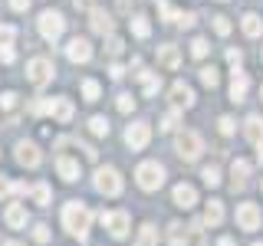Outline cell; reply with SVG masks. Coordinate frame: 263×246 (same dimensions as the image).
Listing matches in <instances>:
<instances>
[{
	"label": "cell",
	"instance_id": "obj_18",
	"mask_svg": "<svg viewBox=\"0 0 263 246\" xmlns=\"http://www.w3.org/2000/svg\"><path fill=\"white\" fill-rule=\"evenodd\" d=\"M56 171H60L63 180H76L79 177V161H72L69 154H60V158H56Z\"/></svg>",
	"mask_w": 263,
	"mask_h": 246
},
{
	"label": "cell",
	"instance_id": "obj_8",
	"mask_svg": "<svg viewBox=\"0 0 263 246\" xmlns=\"http://www.w3.org/2000/svg\"><path fill=\"white\" fill-rule=\"evenodd\" d=\"M148 138H152V128H148V121H135V125L125 128V145L132 151H142L148 145Z\"/></svg>",
	"mask_w": 263,
	"mask_h": 246
},
{
	"label": "cell",
	"instance_id": "obj_38",
	"mask_svg": "<svg viewBox=\"0 0 263 246\" xmlns=\"http://www.w3.org/2000/svg\"><path fill=\"white\" fill-rule=\"evenodd\" d=\"M132 109H135V98H132L128 92H122L119 95V112H132Z\"/></svg>",
	"mask_w": 263,
	"mask_h": 246
},
{
	"label": "cell",
	"instance_id": "obj_39",
	"mask_svg": "<svg viewBox=\"0 0 263 246\" xmlns=\"http://www.w3.org/2000/svg\"><path fill=\"white\" fill-rule=\"evenodd\" d=\"M178 125V112H168V115H164V118H161V131H171V128H175Z\"/></svg>",
	"mask_w": 263,
	"mask_h": 246
},
{
	"label": "cell",
	"instance_id": "obj_47",
	"mask_svg": "<svg viewBox=\"0 0 263 246\" xmlns=\"http://www.w3.org/2000/svg\"><path fill=\"white\" fill-rule=\"evenodd\" d=\"M13 27H0V39H4V43H7V39H13Z\"/></svg>",
	"mask_w": 263,
	"mask_h": 246
},
{
	"label": "cell",
	"instance_id": "obj_50",
	"mask_svg": "<svg viewBox=\"0 0 263 246\" xmlns=\"http://www.w3.org/2000/svg\"><path fill=\"white\" fill-rule=\"evenodd\" d=\"M76 7H89V0H76Z\"/></svg>",
	"mask_w": 263,
	"mask_h": 246
},
{
	"label": "cell",
	"instance_id": "obj_34",
	"mask_svg": "<svg viewBox=\"0 0 263 246\" xmlns=\"http://www.w3.org/2000/svg\"><path fill=\"white\" fill-rule=\"evenodd\" d=\"M122 49H125V43H122L119 36H109V39H105V53H109V56H119Z\"/></svg>",
	"mask_w": 263,
	"mask_h": 246
},
{
	"label": "cell",
	"instance_id": "obj_1",
	"mask_svg": "<svg viewBox=\"0 0 263 246\" xmlns=\"http://www.w3.org/2000/svg\"><path fill=\"white\" fill-rule=\"evenodd\" d=\"M63 223H66V230H69L72 236L86 240V236H89V223H92V213H89V207L82 200H69L63 207Z\"/></svg>",
	"mask_w": 263,
	"mask_h": 246
},
{
	"label": "cell",
	"instance_id": "obj_16",
	"mask_svg": "<svg viewBox=\"0 0 263 246\" xmlns=\"http://www.w3.org/2000/svg\"><path fill=\"white\" fill-rule=\"evenodd\" d=\"M171 102H175L178 109H191V105H194L191 86H184V82H175V86H171Z\"/></svg>",
	"mask_w": 263,
	"mask_h": 246
},
{
	"label": "cell",
	"instance_id": "obj_41",
	"mask_svg": "<svg viewBox=\"0 0 263 246\" xmlns=\"http://www.w3.org/2000/svg\"><path fill=\"white\" fill-rule=\"evenodd\" d=\"M33 240H36V243H46V240H49V227L40 223L36 230H33Z\"/></svg>",
	"mask_w": 263,
	"mask_h": 246
},
{
	"label": "cell",
	"instance_id": "obj_15",
	"mask_svg": "<svg viewBox=\"0 0 263 246\" xmlns=\"http://www.w3.org/2000/svg\"><path fill=\"white\" fill-rule=\"evenodd\" d=\"M89 27L96 33H102V36H109L112 33V16L105 10H99V7H92V10H89Z\"/></svg>",
	"mask_w": 263,
	"mask_h": 246
},
{
	"label": "cell",
	"instance_id": "obj_6",
	"mask_svg": "<svg viewBox=\"0 0 263 246\" xmlns=\"http://www.w3.org/2000/svg\"><path fill=\"white\" fill-rule=\"evenodd\" d=\"M53 72H56V69H53V63L43 59V56H36V59H30V63H27V79H30L36 89H43L46 82L53 79Z\"/></svg>",
	"mask_w": 263,
	"mask_h": 246
},
{
	"label": "cell",
	"instance_id": "obj_49",
	"mask_svg": "<svg viewBox=\"0 0 263 246\" xmlns=\"http://www.w3.org/2000/svg\"><path fill=\"white\" fill-rule=\"evenodd\" d=\"M257 158H260V164H263V145H257Z\"/></svg>",
	"mask_w": 263,
	"mask_h": 246
},
{
	"label": "cell",
	"instance_id": "obj_43",
	"mask_svg": "<svg viewBox=\"0 0 263 246\" xmlns=\"http://www.w3.org/2000/svg\"><path fill=\"white\" fill-rule=\"evenodd\" d=\"M7 194H13V184H10L4 174H0V197H7Z\"/></svg>",
	"mask_w": 263,
	"mask_h": 246
},
{
	"label": "cell",
	"instance_id": "obj_19",
	"mask_svg": "<svg viewBox=\"0 0 263 246\" xmlns=\"http://www.w3.org/2000/svg\"><path fill=\"white\" fill-rule=\"evenodd\" d=\"M158 63L164 66V69H178V66H181V53H178V46H175V43H164V46L158 49Z\"/></svg>",
	"mask_w": 263,
	"mask_h": 246
},
{
	"label": "cell",
	"instance_id": "obj_21",
	"mask_svg": "<svg viewBox=\"0 0 263 246\" xmlns=\"http://www.w3.org/2000/svg\"><path fill=\"white\" fill-rule=\"evenodd\" d=\"M4 220H7L13 230L27 227V207H23V203H10V207H7V213H4Z\"/></svg>",
	"mask_w": 263,
	"mask_h": 246
},
{
	"label": "cell",
	"instance_id": "obj_4",
	"mask_svg": "<svg viewBox=\"0 0 263 246\" xmlns=\"http://www.w3.org/2000/svg\"><path fill=\"white\" fill-rule=\"evenodd\" d=\"M96 191L105 197H119L122 194V174L115 168H99L96 171Z\"/></svg>",
	"mask_w": 263,
	"mask_h": 246
},
{
	"label": "cell",
	"instance_id": "obj_48",
	"mask_svg": "<svg viewBox=\"0 0 263 246\" xmlns=\"http://www.w3.org/2000/svg\"><path fill=\"white\" fill-rule=\"evenodd\" d=\"M217 246H234V240H230V236H224V240H220Z\"/></svg>",
	"mask_w": 263,
	"mask_h": 246
},
{
	"label": "cell",
	"instance_id": "obj_37",
	"mask_svg": "<svg viewBox=\"0 0 263 246\" xmlns=\"http://www.w3.org/2000/svg\"><path fill=\"white\" fill-rule=\"evenodd\" d=\"M214 30H217L220 36H227V33H230V20H227V16H214Z\"/></svg>",
	"mask_w": 263,
	"mask_h": 246
},
{
	"label": "cell",
	"instance_id": "obj_33",
	"mask_svg": "<svg viewBox=\"0 0 263 246\" xmlns=\"http://www.w3.org/2000/svg\"><path fill=\"white\" fill-rule=\"evenodd\" d=\"M158 13L164 16V20H175V23H178V16H181V13L175 10V7L168 4V0H158Z\"/></svg>",
	"mask_w": 263,
	"mask_h": 246
},
{
	"label": "cell",
	"instance_id": "obj_5",
	"mask_svg": "<svg viewBox=\"0 0 263 246\" xmlns=\"http://www.w3.org/2000/svg\"><path fill=\"white\" fill-rule=\"evenodd\" d=\"M63 30H66L63 13H56V10H43V13H40V33H43V39L56 43V39L63 36Z\"/></svg>",
	"mask_w": 263,
	"mask_h": 246
},
{
	"label": "cell",
	"instance_id": "obj_9",
	"mask_svg": "<svg viewBox=\"0 0 263 246\" xmlns=\"http://www.w3.org/2000/svg\"><path fill=\"white\" fill-rule=\"evenodd\" d=\"M260 207L257 203H240V207H237V227L240 230H247V233H253V230L260 227Z\"/></svg>",
	"mask_w": 263,
	"mask_h": 246
},
{
	"label": "cell",
	"instance_id": "obj_7",
	"mask_svg": "<svg viewBox=\"0 0 263 246\" xmlns=\"http://www.w3.org/2000/svg\"><path fill=\"white\" fill-rule=\"evenodd\" d=\"M99 220H102V227L109 230L115 240H122V236L128 233V213L125 210H102V213H99Z\"/></svg>",
	"mask_w": 263,
	"mask_h": 246
},
{
	"label": "cell",
	"instance_id": "obj_3",
	"mask_svg": "<svg viewBox=\"0 0 263 246\" xmlns=\"http://www.w3.org/2000/svg\"><path fill=\"white\" fill-rule=\"evenodd\" d=\"M175 148H178V154L184 161H197V158H201V151H204V141H201L197 131H181V135L175 138Z\"/></svg>",
	"mask_w": 263,
	"mask_h": 246
},
{
	"label": "cell",
	"instance_id": "obj_24",
	"mask_svg": "<svg viewBox=\"0 0 263 246\" xmlns=\"http://www.w3.org/2000/svg\"><path fill=\"white\" fill-rule=\"evenodd\" d=\"M187 240H191V236L184 233V227H181V223H171V227H168V243H171V246H184Z\"/></svg>",
	"mask_w": 263,
	"mask_h": 246
},
{
	"label": "cell",
	"instance_id": "obj_27",
	"mask_svg": "<svg viewBox=\"0 0 263 246\" xmlns=\"http://www.w3.org/2000/svg\"><path fill=\"white\" fill-rule=\"evenodd\" d=\"M132 33L145 39L148 33H152V27H148V16H142V13H138V16H132Z\"/></svg>",
	"mask_w": 263,
	"mask_h": 246
},
{
	"label": "cell",
	"instance_id": "obj_12",
	"mask_svg": "<svg viewBox=\"0 0 263 246\" xmlns=\"http://www.w3.org/2000/svg\"><path fill=\"white\" fill-rule=\"evenodd\" d=\"M230 184H234V191H243L247 184H250V161H243V158H237L234 164H230Z\"/></svg>",
	"mask_w": 263,
	"mask_h": 246
},
{
	"label": "cell",
	"instance_id": "obj_32",
	"mask_svg": "<svg viewBox=\"0 0 263 246\" xmlns=\"http://www.w3.org/2000/svg\"><path fill=\"white\" fill-rule=\"evenodd\" d=\"M33 200H36L40 207H46V203H49V187L46 184H36V187H33Z\"/></svg>",
	"mask_w": 263,
	"mask_h": 246
},
{
	"label": "cell",
	"instance_id": "obj_53",
	"mask_svg": "<svg viewBox=\"0 0 263 246\" xmlns=\"http://www.w3.org/2000/svg\"><path fill=\"white\" fill-rule=\"evenodd\" d=\"M260 95H263V89H260Z\"/></svg>",
	"mask_w": 263,
	"mask_h": 246
},
{
	"label": "cell",
	"instance_id": "obj_51",
	"mask_svg": "<svg viewBox=\"0 0 263 246\" xmlns=\"http://www.w3.org/2000/svg\"><path fill=\"white\" fill-rule=\"evenodd\" d=\"M4 246H20V243H4Z\"/></svg>",
	"mask_w": 263,
	"mask_h": 246
},
{
	"label": "cell",
	"instance_id": "obj_35",
	"mask_svg": "<svg viewBox=\"0 0 263 246\" xmlns=\"http://www.w3.org/2000/svg\"><path fill=\"white\" fill-rule=\"evenodd\" d=\"M217 125H220V131H224V135H234V131H237V121L230 118V115H220Z\"/></svg>",
	"mask_w": 263,
	"mask_h": 246
},
{
	"label": "cell",
	"instance_id": "obj_25",
	"mask_svg": "<svg viewBox=\"0 0 263 246\" xmlns=\"http://www.w3.org/2000/svg\"><path fill=\"white\" fill-rule=\"evenodd\" d=\"M155 243H158V230L152 223H145L142 233H138V240H135V246H155Z\"/></svg>",
	"mask_w": 263,
	"mask_h": 246
},
{
	"label": "cell",
	"instance_id": "obj_31",
	"mask_svg": "<svg viewBox=\"0 0 263 246\" xmlns=\"http://www.w3.org/2000/svg\"><path fill=\"white\" fill-rule=\"evenodd\" d=\"M208 39H204V36H197L194 39V43H191V56H197V59H204V56H208Z\"/></svg>",
	"mask_w": 263,
	"mask_h": 246
},
{
	"label": "cell",
	"instance_id": "obj_28",
	"mask_svg": "<svg viewBox=\"0 0 263 246\" xmlns=\"http://www.w3.org/2000/svg\"><path fill=\"white\" fill-rule=\"evenodd\" d=\"M201 180H204L208 187H217V184H220V168H214V164H208V168L201 171Z\"/></svg>",
	"mask_w": 263,
	"mask_h": 246
},
{
	"label": "cell",
	"instance_id": "obj_44",
	"mask_svg": "<svg viewBox=\"0 0 263 246\" xmlns=\"http://www.w3.org/2000/svg\"><path fill=\"white\" fill-rule=\"evenodd\" d=\"M194 20H197L194 13H181V16H178V23H181V27H194Z\"/></svg>",
	"mask_w": 263,
	"mask_h": 246
},
{
	"label": "cell",
	"instance_id": "obj_40",
	"mask_svg": "<svg viewBox=\"0 0 263 246\" xmlns=\"http://www.w3.org/2000/svg\"><path fill=\"white\" fill-rule=\"evenodd\" d=\"M0 59H4V63H13L16 59V53H13L10 43H0Z\"/></svg>",
	"mask_w": 263,
	"mask_h": 246
},
{
	"label": "cell",
	"instance_id": "obj_52",
	"mask_svg": "<svg viewBox=\"0 0 263 246\" xmlns=\"http://www.w3.org/2000/svg\"><path fill=\"white\" fill-rule=\"evenodd\" d=\"M253 246H263V243H253Z\"/></svg>",
	"mask_w": 263,
	"mask_h": 246
},
{
	"label": "cell",
	"instance_id": "obj_45",
	"mask_svg": "<svg viewBox=\"0 0 263 246\" xmlns=\"http://www.w3.org/2000/svg\"><path fill=\"white\" fill-rule=\"evenodd\" d=\"M10 7L16 13H23V10H30V0H10Z\"/></svg>",
	"mask_w": 263,
	"mask_h": 246
},
{
	"label": "cell",
	"instance_id": "obj_29",
	"mask_svg": "<svg viewBox=\"0 0 263 246\" xmlns=\"http://www.w3.org/2000/svg\"><path fill=\"white\" fill-rule=\"evenodd\" d=\"M201 82H204V86H208V89H214V86H217V82H220L217 69H214V66H204V69H201Z\"/></svg>",
	"mask_w": 263,
	"mask_h": 246
},
{
	"label": "cell",
	"instance_id": "obj_30",
	"mask_svg": "<svg viewBox=\"0 0 263 246\" xmlns=\"http://www.w3.org/2000/svg\"><path fill=\"white\" fill-rule=\"evenodd\" d=\"M89 128H92V135H109V121H105L102 115H92V118H89Z\"/></svg>",
	"mask_w": 263,
	"mask_h": 246
},
{
	"label": "cell",
	"instance_id": "obj_11",
	"mask_svg": "<svg viewBox=\"0 0 263 246\" xmlns=\"http://www.w3.org/2000/svg\"><path fill=\"white\" fill-rule=\"evenodd\" d=\"M16 161H20L23 168H36V164L43 161V154H40V148L33 141H20L16 145Z\"/></svg>",
	"mask_w": 263,
	"mask_h": 246
},
{
	"label": "cell",
	"instance_id": "obj_22",
	"mask_svg": "<svg viewBox=\"0 0 263 246\" xmlns=\"http://www.w3.org/2000/svg\"><path fill=\"white\" fill-rule=\"evenodd\" d=\"M220 220H224V207H220V200H211L208 207H204V223H208V227H220Z\"/></svg>",
	"mask_w": 263,
	"mask_h": 246
},
{
	"label": "cell",
	"instance_id": "obj_17",
	"mask_svg": "<svg viewBox=\"0 0 263 246\" xmlns=\"http://www.w3.org/2000/svg\"><path fill=\"white\" fill-rule=\"evenodd\" d=\"M175 203H178L181 210H191L194 203H197V191H194L191 184H178L175 187Z\"/></svg>",
	"mask_w": 263,
	"mask_h": 246
},
{
	"label": "cell",
	"instance_id": "obj_2",
	"mask_svg": "<svg viewBox=\"0 0 263 246\" xmlns=\"http://www.w3.org/2000/svg\"><path fill=\"white\" fill-rule=\"evenodd\" d=\"M135 177H138V187H142V191H158L164 184V168L158 161H142L138 171H135Z\"/></svg>",
	"mask_w": 263,
	"mask_h": 246
},
{
	"label": "cell",
	"instance_id": "obj_26",
	"mask_svg": "<svg viewBox=\"0 0 263 246\" xmlns=\"http://www.w3.org/2000/svg\"><path fill=\"white\" fill-rule=\"evenodd\" d=\"M82 95H86V102H99V95H102L99 82L96 79H82Z\"/></svg>",
	"mask_w": 263,
	"mask_h": 246
},
{
	"label": "cell",
	"instance_id": "obj_23",
	"mask_svg": "<svg viewBox=\"0 0 263 246\" xmlns=\"http://www.w3.org/2000/svg\"><path fill=\"white\" fill-rule=\"evenodd\" d=\"M240 27H243V33H247V36H260V33H263V20H260L257 13H247Z\"/></svg>",
	"mask_w": 263,
	"mask_h": 246
},
{
	"label": "cell",
	"instance_id": "obj_14",
	"mask_svg": "<svg viewBox=\"0 0 263 246\" xmlns=\"http://www.w3.org/2000/svg\"><path fill=\"white\" fill-rule=\"evenodd\" d=\"M247 89H250V76L237 69L234 79H230V102H243V98H247Z\"/></svg>",
	"mask_w": 263,
	"mask_h": 246
},
{
	"label": "cell",
	"instance_id": "obj_10",
	"mask_svg": "<svg viewBox=\"0 0 263 246\" xmlns=\"http://www.w3.org/2000/svg\"><path fill=\"white\" fill-rule=\"evenodd\" d=\"M66 56H69L72 63H89L92 59V46H89V39L76 36V39H69V46H66Z\"/></svg>",
	"mask_w": 263,
	"mask_h": 246
},
{
	"label": "cell",
	"instance_id": "obj_42",
	"mask_svg": "<svg viewBox=\"0 0 263 246\" xmlns=\"http://www.w3.org/2000/svg\"><path fill=\"white\" fill-rule=\"evenodd\" d=\"M0 105H4V109H13V105H16V92H4V95H0Z\"/></svg>",
	"mask_w": 263,
	"mask_h": 246
},
{
	"label": "cell",
	"instance_id": "obj_36",
	"mask_svg": "<svg viewBox=\"0 0 263 246\" xmlns=\"http://www.w3.org/2000/svg\"><path fill=\"white\" fill-rule=\"evenodd\" d=\"M227 63L234 66V72H237V69H240V63H243V53H240V49H227Z\"/></svg>",
	"mask_w": 263,
	"mask_h": 246
},
{
	"label": "cell",
	"instance_id": "obj_46",
	"mask_svg": "<svg viewBox=\"0 0 263 246\" xmlns=\"http://www.w3.org/2000/svg\"><path fill=\"white\" fill-rule=\"evenodd\" d=\"M109 76H112V79H122V76H125V69H122L119 63H112V66H109Z\"/></svg>",
	"mask_w": 263,
	"mask_h": 246
},
{
	"label": "cell",
	"instance_id": "obj_20",
	"mask_svg": "<svg viewBox=\"0 0 263 246\" xmlns=\"http://www.w3.org/2000/svg\"><path fill=\"white\" fill-rule=\"evenodd\" d=\"M243 135L250 138L253 145H263V118L260 115H250V118L243 121Z\"/></svg>",
	"mask_w": 263,
	"mask_h": 246
},
{
	"label": "cell",
	"instance_id": "obj_13",
	"mask_svg": "<svg viewBox=\"0 0 263 246\" xmlns=\"http://www.w3.org/2000/svg\"><path fill=\"white\" fill-rule=\"evenodd\" d=\"M46 112L53 115L56 121H69L72 118V102L69 98H46Z\"/></svg>",
	"mask_w": 263,
	"mask_h": 246
}]
</instances>
